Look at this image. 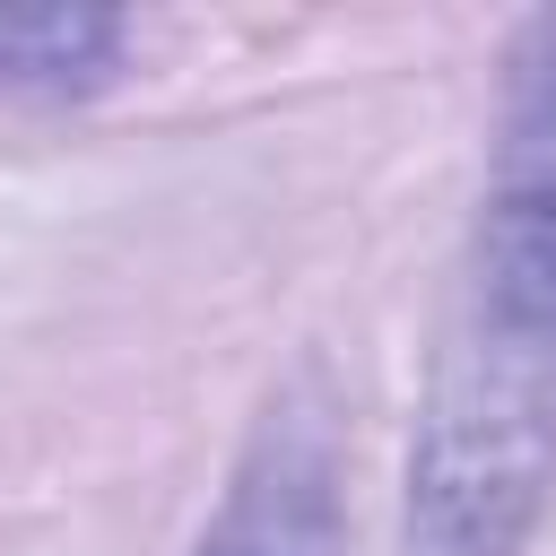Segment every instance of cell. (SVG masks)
Wrapping results in <instances>:
<instances>
[{
	"mask_svg": "<svg viewBox=\"0 0 556 556\" xmlns=\"http://www.w3.org/2000/svg\"><path fill=\"white\" fill-rule=\"evenodd\" d=\"M504 70V139L460 321L556 374V9H539L513 35Z\"/></svg>",
	"mask_w": 556,
	"mask_h": 556,
	"instance_id": "obj_2",
	"label": "cell"
},
{
	"mask_svg": "<svg viewBox=\"0 0 556 556\" xmlns=\"http://www.w3.org/2000/svg\"><path fill=\"white\" fill-rule=\"evenodd\" d=\"M200 556H339L330 426L313 400H278L200 539Z\"/></svg>",
	"mask_w": 556,
	"mask_h": 556,
	"instance_id": "obj_3",
	"label": "cell"
},
{
	"mask_svg": "<svg viewBox=\"0 0 556 556\" xmlns=\"http://www.w3.org/2000/svg\"><path fill=\"white\" fill-rule=\"evenodd\" d=\"M556 469V374L478 339H443L434 400L408 452V556H521Z\"/></svg>",
	"mask_w": 556,
	"mask_h": 556,
	"instance_id": "obj_1",
	"label": "cell"
},
{
	"mask_svg": "<svg viewBox=\"0 0 556 556\" xmlns=\"http://www.w3.org/2000/svg\"><path fill=\"white\" fill-rule=\"evenodd\" d=\"M122 61V17L113 9H0V87L17 96H87Z\"/></svg>",
	"mask_w": 556,
	"mask_h": 556,
	"instance_id": "obj_4",
	"label": "cell"
}]
</instances>
